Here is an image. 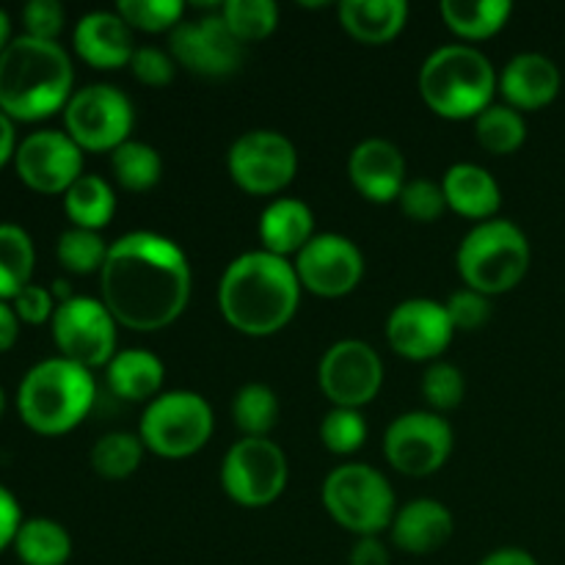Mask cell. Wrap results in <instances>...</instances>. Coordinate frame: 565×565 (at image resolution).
<instances>
[{
  "instance_id": "obj_1",
  "label": "cell",
  "mask_w": 565,
  "mask_h": 565,
  "mask_svg": "<svg viewBox=\"0 0 565 565\" xmlns=\"http://www.w3.org/2000/svg\"><path fill=\"white\" fill-rule=\"evenodd\" d=\"M103 303L130 331H160L174 323L191 298V265L174 241L130 232L108 248L99 270Z\"/></svg>"
},
{
  "instance_id": "obj_2",
  "label": "cell",
  "mask_w": 565,
  "mask_h": 565,
  "mask_svg": "<svg viewBox=\"0 0 565 565\" xmlns=\"http://www.w3.org/2000/svg\"><path fill=\"white\" fill-rule=\"evenodd\" d=\"M301 301V281L285 257L248 252L232 259L218 285L226 323L246 337H270L285 329Z\"/></svg>"
},
{
  "instance_id": "obj_3",
  "label": "cell",
  "mask_w": 565,
  "mask_h": 565,
  "mask_svg": "<svg viewBox=\"0 0 565 565\" xmlns=\"http://www.w3.org/2000/svg\"><path fill=\"white\" fill-rule=\"evenodd\" d=\"M72 61L58 42L20 36L0 53V110L9 119L39 121L72 99Z\"/></svg>"
},
{
  "instance_id": "obj_4",
  "label": "cell",
  "mask_w": 565,
  "mask_h": 565,
  "mask_svg": "<svg viewBox=\"0 0 565 565\" xmlns=\"http://www.w3.org/2000/svg\"><path fill=\"white\" fill-rule=\"evenodd\" d=\"M92 370L66 359H47L31 367L17 392L22 423L42 436L70 434L94 406Z\"/></svg>"
},
{
  "instance_id": "obj_5",
  "label": "cell",
  "mask_w": 565,
  "mask_h": 565,
  "mask_svg": "<svg viewBox=\"0 0 565 565\" xmlns=\"http://www.w3.org/2000/svg\"><path fill=\"white\" fill-rule=\"evenodd\" d=\"M494 88L497 75L491 61L467 44L439 47L419 70V94L441 119H478L491 105Z\"/></svg>"
},
{
  "instance_id": "obj_6",
  "label": "cell",
  "mask_w": 565,
  "mask_h": 565,
  "mask_svg": "<svg viewBox=\"0 0 565 565\" xmlns=\"http://www.w3.org/2000/svg\"><path fill=\"white\" fill-rule=\"evenodd\" d=\"M530 270L527 235L513 221H483L458 248V274L480 296H502Z\"/></svg>"
},
{
  "instance_id": "obj_7",
  "label": "cell",
  "mask_w": 565,
  "mask_h": 565,
  "mask_svg": "<svg viewBox=\"0 0 565 565\" xmlns=\"http://www.w3.org/2000/svg\"><path fill=\"white\" fill-rule=\"evenodd\" d=\"M323 508L340 527L375 539L395 522V494L379 469L364 463L337 467L323 483Z\"/></svg>"
},
{
  "instance_id": "obj_8",
  "label": "cell",
  "mask_w": 565,
  "mask_h": 565,
  "mask_svg": "<svg viewBox=\"0 0 565 565\" xmlns=\"http://www.w3.org/2000/svg\"><path fill=\"white\" fill-rule=\"evenodd\" d=\"M213 436V408L196 392H166L147 406L138 439L160 458H188Z\"/></svg>"
},
{
  "instance_id": "obj_9",
  "label": "cell",
  "mask_w": 565,
  "mask_h": 565,
  "mask_svg": "<svg viewBox=\"0 0 565 565\" xmlns=\"http://www.w3.org/2000/svg\"><path fill=\"white\" fill-rule=\"evenodd\" d=\"M66 136L86 152H114L130 141L132 105L119 88L94 83L72 94L64 108Z\"/></svg>"
},
{
  "instance_id": "obj_10",
  "label": "cell",
  "mask_w": 565,
  "mask_h": 565,
  "mask_svg": "<svg viewBox=\"0 0 565 565\" xmlns=\"http://www.w3.org/2000/svg\"><path fill=\"white\" fill-rule=\"evenodd\" d=\"M226 497L243 508H265L281 497L287 486V458L274 441L241 439L230 447L221 467Z\"/></svg>"
},
{
  "instance_id": "obj_11",
  "label": "cell",
  "mask_w": 565,
  "mask_h": 565,
  "mask_svg": "<svg viewBox=\"0 0 565 565\" xmlns=\"http://www.w3.org/2000/svg\"><path fill=\"white\" fill-rule=\"evenodd\" d=\"M53 340L61 359L81 367H108L116 356V320L103 301L75 296L53 315Z\"/></svg>"
},
{
  "instance_id": "obj_12",
  "label": "cell",
  "mask_w": 565,
  "mask_h": 565,
  "mask_svg": "<svg viewBox=\"0 0 565 565\" xmlns=\"http://www.w3.org/2000/svg\"><path fill=\"white\" fill-rule=\"evenodd\" d=\"M226 166L237 188L254 196H274L296 177L298 154L281 132L252 130L232 143Z\"/></svg>"
},
{
  "instance_id": "obj_13",
  "label": "cell",
  "mask_w": 565,
  "mask_h": 565,
  "mask_svg": "<svg viewBox=\"0 0 565 565\" xmlns=\"http://www.w3.org/2000/svg\"><path fill=\"white\" fill-rule=\"evenodd\" d=\"M452 452V428L434 412H412L386 428L384 456L406 478L439 472Z\"/></svg>"
},
{
  "instance_id": "obj_14",
  "label": "cell",
  "mask_w": 565,
  "mask_h": 565,
  "mask_svg": "<svg viewBox=\"0 0 565 565\" xmlns=\"http://www.w3.org/2000/svg\"><path fill=\"white\" fill-rule=\"evenodd\" d=\"M318 384L334 408L359 412L379 395L384 384V364L367 342L342 340L320 359Z\"/></svg>"
},
{
  "instance_id": "obj_15",
  "label": "cell",
  "mask_w": 565,
  "mask_h": 565,
  "mask_svg": "<svg viewBox=\"0 0 565 565\" xmlns=\"http://www.w3.org/2000/svg\"><path fill=\"white\" fill-rule=\"evenodd\" d=\"M301 290L318 298H342L356 290L364 276V259L356 243L342 235H315L296 254Z\"/></svg>"
},
{
  "instance_id": "obj_16",
  "label": "cell",
  "mask_w": 565,
  "mask_h": 565,
  "mask_svg": "<svg viewBox=\"0 0 565 565\" xmlns=\"http://www.w3.org/2000/svg\"><path fill=\"white\" fill-rule=\"evenodd\" d=\"M169 44L177 64L193 75L226 77L243 64V44L226 28L221 6L215 14L199 17L196 22H180L171 31Z\"/></svg>"
},
{
  "instance_id": "obj_17",
  "label": "cell",
  "mask_w": 565,
  "mask_h": 565,
  "mask_svg": "<svg viewBox=\"0 0 565 565\" xmlns=\"http://www.w3.org/2000/svg\"><path fill=\"white\" fill-rule=\"evenodd\" d=\"M20 180L39 193H66L83 177V149L66 132L42 130L17 147Z\"/></svg>"
},
{
  "instance_id": "obj_18",
  "label": "cell",
  "mask_w": 565,
  "mask_h": 565,
  "mask_svg": "<svg viewBox=\"0 0 565 565\" xmlns=\"http://www.w3.org/2000/svg\"><path fill=\"white\" fill-rule=\"evenodd\" d=\"M452 334L456 329H452L445 303H436L430 298L403 301L401 307L392 309L390 320H386L390 348L408 362L439 359V353H445L450 345Z\"/></svg>"
},
{
  "instance_id": "obj_19",
  "label": "cell",
  "mask_w": 565,
  "mask_h": 565,
  "mask_svg": "<svg viewBox=\"0 0 565 565\" xmlns=\"http://www.w3.org/2000/svg\"><path fill=\"white\" fill-rule=\"evenodd\" d=\"M348 177L367 202L390 204L406 185V160L395 143L384 138L362 141L348 160Z\"/></svg>"
},
{
  "instance_id": "obj_20",
  "label": "cell",
  "mask_w": 565,
  "mask_h": 565,
  "mask_svg": "<svg viewBox=\"0 0 565 565\" xmlns=\"http://www.w3.org/2000/svg\"><path fill=\"white\" fill-rule=\"evenodd\" d=\"M561 70L541 53H522L508 61L497 88L513 110H541L561 94Z\"/></svg>"
},
{
  "instance_id": "obj_21",
  "label": "cell",
  "mask_w": 565,
  "mask_h": 565,
  "mask_svg": "<svg viewBox=\"0 0 565 565\" xmlns=\"http://www.w3.org/2000/svg\"><path fill=\"white\" fill-rule=\"evenodd\" d=\"M75 50L94 70H121L132 61V31L116 11H92L75 28Z\"/></svg>"
},
{
  "instance_id": "obj_22",
  "label": "cell",
  "mask_w": 565,
  "mask_h": 565,
  "mask_svg": "<svg viewBox=\"0 0 565 565\" xmlns=\"http://www.w3.org/2000/svg\"><path fill=\"white\" fill-rule=\"evenodd\" d=\"M452 535V513L436 500H414L392 522V541L408 555H430Z\"/></svg>"
},
{
  "instance_id": "obj_23",
  "label": "cell",
  "mask_w": 565,
  "mask_h": 565,
  "mask_svg": "<svg viewBox=\"0 0 565 565\" xmlns=\"http://www.w3.org/2000/svg\"><path fill=\"white\" fill-rule=\"evenodd\" d=\"M441 193L452 213L472 221H489L502 204L500 185L486 169L475 163H456L441 180Z\"/></svg>"
},
{
  "instance_id": "obj_24",
  "label": "cell",
  "mask_w": 565,
  "mask_h": 565,
  "mask_svg": "<svg viewBox=\"0 0 565 565\" xmlns=\"http://www.w3.org/2000/svg\"><path fill=\"white\" fill-rule=\"evenodd\" d=\"M315 232V215L298 199H276L259 215V237L268 254L285 257L287 254H298Z\"/></svg>"
},
{
  "instance_id": "obj_25",
  "label": "cell",
  "mask_w": 565,
  "mask_h": 565,
  "mask_svg": "<svg viewBox=\"0 0 565 565\" xmlns=\"http://www.w3.org/2000/svg\"><path fill=\"white\" fill-rule=\"evenodd\" d=\"M337 11L348 36L362 44L392 42L408 20V3L403 0H345Z\"/></svg>"
},
{
  "instance_id": "obj_26",
  "label": "cell",
  "mask_w": 565,
  "mask_h": 565,
  "mask_svg": "<svg viewBox=\"0 0 565 565\" xmlns=\"http://www.w3.org/2000/svg\"><path fill=\"white\" fill-rule=\"evenodd\" d=\"M163 362L143 348L121 351L108 364V386L116 397L130 403L154 401L163 386Z\"/></svg>"
},
{
  "instance_id": "obj_27",
  "label": "cell",
  "mask_w": 565,
  "mask_h": 565,
  "mask_svg": "<svg viewBox=\"0 0 565 565\" xmlns=\"http://www.w3.org/2000/svg\"><path fill=\"white\" fill-rule=\"evenodd\" d=\"M441 20L456 36L480 42L500 33L511 20L513 6L508 0H445Z\"/></svg>"
},
{
  "instance_id": "obj_28",
  "label": "cell",
  "mask_w": 565,
  "mask_h": 565,
  "mask_svg": "<svg viewBox=\"0 0 565 565\" xmlns=\"http://www.w3.org/2000/svg\"><path fill=\"white\" fill-rule=\"evenodd\" d=\"M64 210L77 230L99 232L116 213V199L108 182L97 174H83L64 193Z\"/></svg>"
},
{
  "instance_id": "obj_29",
  "label": "cell",
  "mask_w": 565,
  "mask_h": 565,
  "mask_svg": "<svg viewBox=\"0 0 565 565\" xmlns=\"http://www.w3.org/2000/svg\"><path fill=\"white\" fill-rule=\"evenodd\" d=\"M14 550L25 565H64L72 555V541L53 519H31L17 530Z\"/></svg>"
},
{
  "instance_id": "obj_30",
  "label": "cell",
  "mask_w": 565,
  "mask_h": 565,
  "mask_svg": "<svg viewBox=\"0 0 565 565\" xmlns=\"http://www.w3.org/2000/svg\"><path fill=\"white\" fill-rule=\"evenodd\" d=\"M33 243L25 230L14 224H0V301H14L33 274Z\"/></svg>"
},
{
  "instance_id": "obj_31",
  "label": "cell",
  "mask_w": 565,
  "mask_h": 565,
  "mask_svg": "<svg viewBox=\"0 0 565 565\" xmlns=\"http://www.w3.org/2000/svg\"><path fill=\"white\" fill-rule=\"evenodd\" d=\"M232 419L237 430H243V439H268L279 419V401L274 390L265 384H246L237 390L232 401Z\"/></svg>"
},
{
  "instance_id": "obj_32",
  "label": "cell",
  "mask_w": 565,
  "mask_h": 565,
  "mask_svg": "<svg viewBox=\"0 0 565 565\" xmlns=\"http://www.w3.org/2000/svg\"><path fill=\"white\" fill-rule=\"evenodd\" d=\"M475 138L491 154H513L527 138V125L522 114L511 105H489L475 119Z\"/></svg>"
},
{
  "instance_id": "obj_33",
  "label": "cell",
  "mask_w": 565,
  "mask_h": 565,
  "mask_svg": "<svg viewBox=\"0 0 565 565\" xmlns=\"http://www.w3.org/2000/svg\"><path fill=\"white\" fill-rule=\"evenodd\" d=\"M110 166H114V177L125 191L143 193L154 188L163 174V163L160 154L154 152L149 143L141 141H127L110 154Z\"/></svg>"
},
{
  "instance_id": "obj_34",
  "label": "cell",
  "mask_w": 565,
  "mask_h": 565,
  "mask_svg": "<svg viewBox=\"0 0 565 565\" xmlns=\"http://www.w3.org/2000/svg\"><path fill=\"white\" fill-rule=\"evenodd\" d=\"M226 28L241 44L268 39L279 22V9L274 0H226L221 6Z\"/></svg>"
},
{
  "instance_id": "obj_35",
  "label": "cell",
  "mask_w": 565,
  "mask_h": 565,
  "mask_svg": "<svg viewBox=\"0 0 565 565\" xmlns=\"http://www.w3.org/2000/svg\"><path fill=\"white\" fill-rule=\"evenodd\" d=\"M143 441L132 434H108L94 445L92 467L105 480H125L141 467Z\"/></svg>"
},
{
  "instance_id": "obj_36",
  "label": "cell",
  "mask_w": 565,
  "mask_h": 565,
  "mask_svg": "<svg viewBox=\"0 0 565 565\" xmlns=\"http://www.w3.org/2000/svg\"><path fill=\"white\" fill-rule=\"evenodd\" d=\"M55 254H58V263L64 265L70 274L86 276L103 270L105 257H108V246H105V241L97 232L77 230L75 226V230H66L64 235L58 237Z\"/></svg>"
},
{
  "instance_id": "obj_37",
  "label": "cell",
  "mask_w": 565,
  "mask_h": 565,
  "mask_svg": "<svg viewBox=\"0 0 565 565\" xmlns=\"http://www.w3.org/2000/svg\"><path fill=\"white\" fill-rule=\"evenodd\" d=\"M116 14L132 28L143 33L174 31L185 14V3L180 0H121L116 6Z\"/></svg>"
},
{
  "instance_id": "obj_38",
  "label": "cell",
  "mask_w": 565,
  "mask_h": 565,
  "mask_svg": "<svg viewBox=\"0 0 565 565\" xmlns=\"http://www.w3.org/2000/svg\"><path fill=\"white\" fill-rule=\"evenodd\" d=\"M367 439V423L356 408H334L320 423V441L334 456H351L362 450Z\"/></svg>"
},
{
  "instance_id": "obj_39",
  "label": "cell",
  "mask_w": 565,
  "mask_h": 565,
  "mask_svg": "<svg viewBox=\"0 0 565 565\" xmlns=\"http://www.w3.org/2000/svg\"><path fill=\"white\" fill-rule=\"evenodd\" d=\"M463 392V375L456 364L447 362H434L423 375V397L434 412H452V408L461 406Z\"/></svg>"
},
{
  "instance_id": "obj_40",
  "label": "cell",
  "mask_w": 565,
  "mask_h": 565,
  "mask_svg": "<svg viewBox=\"0 0 565 565\" xmlns=\"http://www.w3.org/2000/svg\"><path fill=\"white\" fill-rule=\"evenodd\" d=\"M401 210L406 218L417 221V224H434L439 221V215L445 213L447 202H445V193H441V185L430 180H412L403 185L401 196Z\"/></svg>"
},
{
  "instance_id": "obj_41",
  "label": "cell",
  "mask_w": 565,
  "mask_h": 565,
  "mask_svg": "<svg viewBox=\"0 0 565 565\" xmlns=\"http://www.w3.org/2000/svg\"><path fill=\"white\" fill-rule=\"evenodd\" d=\"M64 6L58 0H31L22 9V25L25 36L42 39V42H55L64 31Z\"/></svg>"
},
{
  "instance_id": "obj_42",
  "label": "cell",
  "mask_w": 565,
  "mask_h": 565,
  "mask_svg": "<svg viewBox=\"0 0 565 565\" xmlns=\"http://www.w3.org/2000/svg\"><path fill=\"white\" fill-rule=\"evenodd\" d=\"M445 309L450 315V323L456 331H478L491 318L489 298L475 290H461L456 296H450Z\"/></svg>"
},
{
  "instance_id": "obj_43",
  "label": "cell",
  "mask_w": 565,
  "mask_h": 565,
  "mask_svg": "<svg viewBox=\"0 0 565 565\" xmlns=\"http://www.w3.org/2000/svg\"><path fill=\"white\" fill-rule=\"evenodd\" d=\"M130 70L136 81L149 88H163L174 81V61L158 47H138L132 53Z\"/></svg>"
},
{
  "instance_id": "obj_44",
  "label": "cell",
  "mask_w": 565,
  "mask_h": 565,
  "mask_svg": "<svg viewBox=\"0 0 565 565\" xmlns=\"http://www.w3.org/2000/svg\"><path fill=\"white\" fill-rule=\"evenodd\" d=\"M14 312L17 318L25 320V323L39 326L44 320H50L55 315L53 307V292L44 290L39 285H28L20 296L14 298Z\"/></svg>"
},
{
  "instance_id": "obj_45",
  "label": "cell",
  "mask_w": 565,
  "mask_h": 565,
  "mask_svg": "<svg viewBox=\"0 0 565 565\" xmlns=\"http://www.w3.org/2000/svg\"><path fill=\"white\" fill-rule=\"evenodd\" d=\"M20 524V505H17L14 497L0 486V552L9 544H14Z\"/></svg>"
},
{
  "instance_id": "obj_46",
  "label": "cell",
  "mask_w": 565,
  "mask_h": 565,
  "mask_svg": "<svg viewBox=\"0 0 565 565\" xmlns=\"http://www.w3.org/2000/svg\"><path fill=\"white\" fill-rule=\"evenodd\" d=\"M351 565H390V552L379 539H359L351 550Z\"/></svg>"
},
{
  "instance_id": "obj_47",
  "label": "cell",
  "mask_w": 565,
  "mask_h": 565,
  "mask_svg": "<svg viewBox=\"0 0 565 565\" xmlns=\"http://www.w3.org/2000/svg\"><path fill=\"white\" fill-rule=\"evenodd\" d=\"M17 334H20V318H17L14 307L0 301V353L14 345Z\"/></svg>"
},
{
  "instance_id": "obj_48",
  "label": "cell",
  "mask_w": 565,
  "mask_h": 565,
  "mask_svg": "<svg viewBox=\"0 0 565 565\" xmlns=\"http://www.w3.org/2000/svg\"><path fill=\"white\" fill-rule=\"evenodd\" d=\"M480 565H539V563H535V557L530 555V552L513 550V546H508V550L491 552V555L486 557V561Z\"/></svg>"
},
{
  "instance_id": "obj_49",
  "label": "cell",
  "mask_w": 565,
  "mask_h": 565,
  "mask_svg": "<svg viewBox=\"0 0 565 565\" xmlns=\"http://www.w3.org/2000/svg\"><path fill=\"white\" fill-rule=\"evenodd\" d=\"M14 125H11L9 116L0 110V169L9 163V158H14Z\"/></svg>"
},
{
  "instance_id": "obj_50",
  "label": "cell",
  "mask_w": 565,
  "mask_h": 565,
  "mask_svg": "<svg viewBox=\"0 0 565 565\" xmlns=\"http://www.w3.org/2000/svg\"><path fill=\"white\" fill-rule=\"evenodd\" d=\"M9 36H11V22H9V14H6L3 9H0V53H3L6 47H9Z\"/></svg>"
},
{
  "instance_id": "obj_51",
  "label": "cell",
  "mask_w": 565,
  "mask_h": 565,
  "mask_svg": "<svg viewBox=\"0 0 565 565\" xmlns=\"http://www.w3.org/2000/svg\"><path fill=\"white\" fill-rule=\"evenodd\" d=\"M3 408H6V395H3V390H0V414H3Z\"/></svg>"
}]
</instances>
